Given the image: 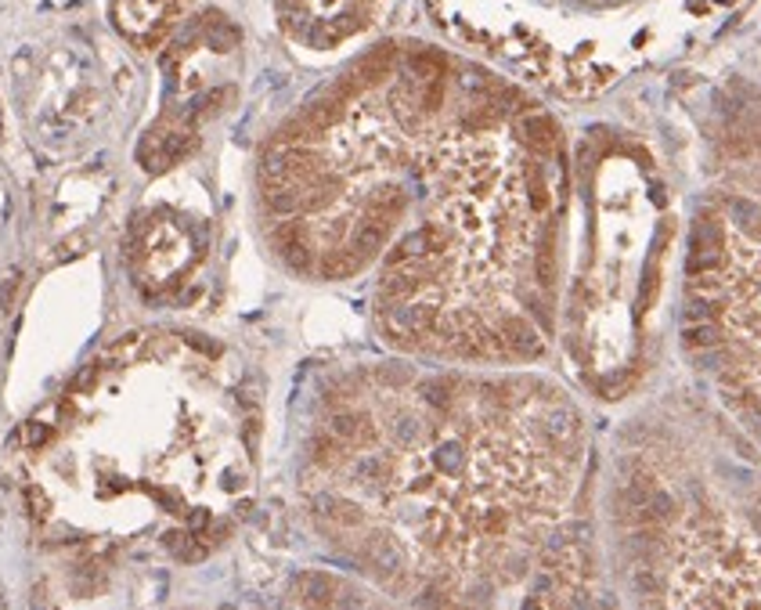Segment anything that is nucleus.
<instances>
[{"label": "nucleus", "mask_w": 761, "mask_h": 610, "mask_svg": "<svg viewBox=\"0 0 761 610\" xmlns=\"http://www.w3.org/2000/svg\"><path fill=\"white\" fill-rule=\"evenodd\" d=\"M390 221H379V217H372V213H364L361 221H357V228H354V235H350V249L361 256V260H368V256H375L379 249L387 246V238H390Z\"/></svg>", "instance_id": "obj_5"}, {"label": "nucleus", "mask_w": 761, "mask_h": 610, "mask_svg": "<svg viewBox=\"0 0 761 610\" xmlns=\"http://www.w3.org/2000/svg\"><path fill=\"white\" fill-rule=\"evenodd\" d=\"M184 339H188V347H192V351H199V355H206V358H217V355H221V343H213V339H206V336H199V332H188Z\"/></svg>", "instance_id": "obj_15"}, {"label": "nucleus", "mask_w": 761, "mask_h": 610, "mask_svg": "<svg viewBox=\"0 0 761 610\" xmlns=\"http://www.w3.org/2000/svg\"><path fill=\"white\" fill-rule=\"evenodd\" d=\"M274 249L281 253V260L289 264L293 272H311V264H314V256H311V246H307V238H304V228L297 224V221H285V224H278L274 228Z\"/></svg>", "instance_id": "obj_3"}, {"label": "nucleus", "mask_w": 761, "mask_h": 610, "mask_svg": "<svg viewBox=\"0 0 761 610\" xmlns=\"http://www.w3.org/2000/svg\"><path fill=\"white\" fill-rule=\"evenodd\" d=\"M192 528H196V531L210 528V513H206V509H196V513H192Z\"/></svg>", "instance_id": "obj_19"}, {"label": "nucleus", "mask_w": 761, "mask_h": 610, "mask_svg": "<svg viewBox=\"0 0 761 610\" xmlns=\"http://www.w3.org/2000/svg\"><path fill=\"white\" fill-rule=\"evenodd\" d=\"M527 188H531V206H534V210H545L548 192H545V181H541V170H538V166L527 170Z\"/></svg>", "instance_id": "obj_14"}, {"label": "nucleus", "mask_w": 761, "mask_h": 610, "mask_svg": "<svg viewBox=\"0 0 761 610\" xmlns=\"http://www.w3.org/2000/svg\"><path fill=\"white\" fill-rule=\"evenodd\" d=\"M408 65H412V72L422 79V83H433V79H444V69H447V62H444V54L440 51H430V47H422V51H412V58H408Z\"/></svg>", "instance_id": "obj_12"}, {"label": "nucleus", "mask_w": 761, "mask_h": 610, "mask_svg": "<svg viewBox=\"0 0 761 610\" xmlns=\"http://www.w3.org/2000/svg\"><path fill=\"white\" fill-rule=\"evenodd\" d=\"M47 433H51L47 426H40V422H33V426L26 430V438H29V445H44V441H47Z\"/></svg>", "instance_id": "obj_17"}, {"label": "nucleus", "mask_w": 761, "mask_h": 610, "mask_svg": "<svg viewBox=\"0 0 761 610\" xmlns=\"http://www.w3.org/2000/svg\"><path fill=\"white\" fill-rule=\"evenodd\" d=\"M516 130H520V138H523L534 152H548V148H556V123H552L548 116H541V113L523 116Z\"/></svg>", "instance_id": "obj_7"}, {"label": "nucleus", "mask_w": 761, "mask_h": 610, "mask_svg": "<svg viewBox=\"0 0 761 610\" xmlns=\"http://www.w3.org/2000/svg\"><path fill=\"white\" fill-rule=\"evenodd\" d=\"M94 376H98V369L79 372V376H76V390H90V387H94Z\"/></svg>", "instance_id": "obj_18"}, {"label": "nucleus", "mask_w": 761, "mask_h": 610, "mask_svg": "<svg viewBox=\"0 0 761 610\" xmlns=\"http://www.w3.org/2000/svg\"><path fill=\"white\" fill-rule=\"evenodd\" d=\"M394 54H397L394 44H379V47H372V51L354 65L350 76H354L361 87H372V83H379V79H387L390 69H394Z\"/></svg>", "instance_id": "obj_6"}, {"label": "nucleus", "mask_w": 761, "mask_h": 610, "mask_svg": "<svg viewBox=\"0 0 761 610\" xmlns=\"http://www.w3.org/2000/svg\"><path fill=\"white\" fill-rule=\"evenodd\" d=\"M339 116H343V102L339 98H318V102H311L307 109H304V120L311 123V130H329L332 123H339Z\"/></svg>", "instance_id": "obj_11"}, {"label": "nucleus", "mask_w": 761, "mask_h": 610, "mask_svg": "<svg viewBox=\"0 0 761 610\" xmlns=\"http://www.w3.org/2000/svg\"><path fill=\"white\" fill-rule=\"evenodd\" d=\"M163 546H166L177 560H199V556H203V549L196 546V539L188 535V531H166V535H163Z\"/></svg>", "instance_id": "obj_13"}, {"label": "nucleus", "mask_w": 761, "mask_h": 610, "mask_svg": "<svg viewBox=\"0 0 761 610\" xmlns=\"http://www.w3.org/2000/svg\"><path fill=\"white\" fill-rule=\"evenodd\" d=\"M675 610H761V524L725 520L686 539Z\"/></svg>", "instance_id": "obj_2"}, {"label": "nucleus", "mask_w": 761, "mask_h": 610, "mask_svg": "<svg viewBox=\"0 0 761 610\" xmlns=\"http://www.w3.org/2000/svg\"><path fill=\"white\" fill-rule=\"evenodd\" d=\"M440 102H444V79L426 83V91H422V109L433 113V109H440Z\"/></svg>", "instance_id": "obj_16"}, {"label": "nucleus", "mask_w": 761, "mask_h": 610, "mask_svg": "<svg viewBox=\"0 0 761 610\" xmlns=\"http://www.w3.org/2000/svg\"><path fill=\"white\" fill-rule=\"evenodd\" d=\"M361 268H364V260H361L350 246H336V249H329L325 260H322V275H325V279H350V275H357Z\"/></svg>", "instance_id": "obj_10"}, {"label": "nucleus", "mask_w": 761, "mask_h": 610, "mask_svg": "<svg viewBox=\"0 0 761 610\" xmlns=\"http://www.w3.org/2000/svg\"><path fill=\"white\" fill-rule=\"evenodd\" d=\"M336 188H339V181H336V178H329V173H318L314 181L300 185V210H307V213L325 210V206L336 199Z\"/></svg>", "instance_id": "obj_9"}, {"label": "nucleus", "mask_w": 761, "mask_h": 610, "mask_svg": "<svg viewBox=\"0 0 761 610\" xmlns=\"http://www.w3.org/2000/svg\"><path fill=\"white\" fill-rule=\"evenodd\" d=\"M498 336H502L506 355H516V358H531V355H538V347H541L534 325H531L527 318H516V314H509V318L502 322Z\"/></svg>", "instance_id": "obj_4"}, {"label": "nucleus", "mask_w": 761, "mask_h": 610, "mask_svg": "<svg viewBox=\"0 0 761 610\" xmlns=\"http://www.w3.org/2000/svg\"><path fill=\"white\" fill-rule=\"evenodd\" d=\"M203 37H206V47H213V51H235L238 47V40H242V33L224 19V15H217V12H210L206 19H203Z\"/></svg>", "instance_id": "obj_8"}, {"label": "nucleus", "mask_w": 761, "mask_h": 610, "mask_svg": "<svg viewBox=\"0 0 761 610\" xmlns=\"http://www.w3.org/2000/svg\"><path fill=\"white\" fill-rule=\"evenodd\" d=\"M690 347L707 351L725 394L761 430V206L729 199L704 213L690 242Z\"/></svg>", "instance_id": "obj_1"}]
</instances>
